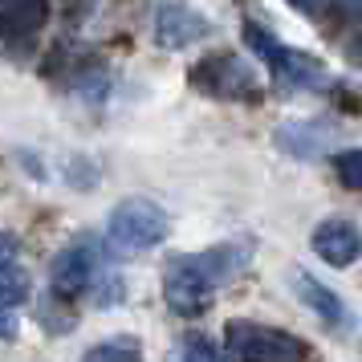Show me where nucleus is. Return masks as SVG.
Here are the masks:
<instances>
[{"mask_svg":"<svg viewBox=\"0 0 362 362\" xmlns=\"http://www.w3.org/2000/svg\"><path fill=\"white\" fill-rule=\"evenodd\" d=\"M4 257H17V240H13L8 232H0V261H4Z\"/></svg>","mask_w":362,"mask_h":362,"instance_id":"obj_17","label":"nucleus"},{"mask_svg":"<svg viewBox=\"0 0 362 362\" xmlns=\"http://www.w3.org/2000/svg\"><path fill=\"white\" fill-rule=\"evenodd\" d=\"M183 354H187V358H220V350H216L204 334H187V338H183Z\"/></svg>","mask_w":362,"mask_h":362,"instance_id":"obj_16","label":"nucleus"},{"mask_svg":"<svg viewBox=\"0 0 362 362\" xmlns=\"http://www.w3.org/2000/svg\"><path fill=\"white\" fill-rule=\"evenodd\" d=\"M167 232L171 220L155 199H122L106 220V240L122 252H151L167 240Z\"/></svg>","mask_w":362,"mask_h":362,"instance_id":"obj_2","label":"nucleus"},{"mask_svg":"<svg viewBox=\"0 0 362 362\" xmlns=\"http://www.w3.org/2000/svg\"><path fill=\"white\" fill-rule=\"evenodd\" d=\"M106 273V252H102L94 240H78V245H66L49 264V289L57 297H82L90 293V285Z\"/></svg>","mask_w":362,"mask_h":362,"instance_id":"obj_6","label":"nucleus"},{"mask_svg":"<svg viewBox=\"0 0 362 362\" xmlns=\"http://www.w3.org/2000/svg\"><path fill=\"white\" fill-rule=\"evenodd\" d=\"M86 358L90 362H134V358H143V342H139L134 334H115V338H106V342L90 346Z\"/></svg>","mask_w":362,"mask_h":362,"instance_id":"obj_13","label":"nucleus"},{"mask_svg":"<svg viewBox=\"0 0 362 362\" xmlns=\"http://www.w3.org/2000/svg\"><path fill=\"white\" fill-rule=\"evenodd\" d=\"M293 289H297V297L310 305L326 326H342L346 322V305H342V297L334 293V289H326L317 277H310V273H297L293 277Z\"/></svg>","mask_w":362,"mask_h":362,"instance_id":"obj_11","label":"nucleus"},{"mask_svg":"<svg viewBox=\"0 0 362 362\" xmlns=\"http://www.w3.org/2000/svg\"><path fill=\"white\" fill-rule=\"evenodd\" d=\"M224 358H252V362H293L305 358L310 346L293 338L289 329L277 326H261V322H228L224 329Z\"/></svg>","mask_w":362,"mask_h":362,"instance_id":"obj_3","label":"nucleus"},{"mask_svg":"<svg viewBox=\"0 0 362 362\" xmlns=\"http://www.w3.org/2000/svg\"><path fill=\"white\" fill-rule=\"evenodd\" d=\"M192 86L199 94H212L224 102H257L261 98V82L257 69L236 53H208L196 69H192Z\"/></svg>","mask_w":362,"mask_h":362,"instance_id":"obj_4","label":"nucleus"},{"mask_svg":"<svg viewBox=\"0 0 362 362\" xmlns=\"http://www.w3.org/2000/svg\"><path fill=\"white\" fill-rule=\"evenodd\" d=\"M163 297H167V310L171 313H180V317H204V313L212 310L216 289H208L204 281H196L187 269H180L175 261H167Z\"/></svg>","mask_w":362,"mask_h":362,"instance_id":"obj_9","label":"nucleus"},{"mask_svg":"<svg viewBox=\"0 0 362 362\" xmlns=\"http://www.w3.org/2000/svg\"><path fill=\"white\" fill-rule=\"evenodd\" d=\"M252 252H257V240H224V245H212L204 248V252H180V257H171V261L187 269L196 281H204L208 289H220V285H228L232 277H240L248 264H252Z\"/></svg>","mask_w":362,"mask_h":362,"instance_id":"obj_5","label":"nucleus"},{"mask_svg":"<svg viewBox=\"0 0 362 362\" xmlns=\"http://www.w3.org/2000/svg\"><path fill=\"white\" fill-rule=\"evenodd\" d=\"M245 41H248V49H252L264 66H269V74H273L277 82L297 86V90H322V86H326V66H322L317 57H310V53H297V49H289V45H281L277 33H269L264 25L245 21Z\"/></svg>","mask_w":362,"mask_h":362,"instance_id":"obj_1","label":"nucleus"},{"mask_svg":"<svg viewBox=\"0 0 362 362\" xmlns=\"http://www.w3.org/2000/svg\"><path fill=\"white\" fill-rule=\"evenodd\" d=\"M358 167H362V155L354 147L334 155V171H338L342 187H350V192H358V187H362V171H358Z\"/></svg>","mask_w":362,"mask_h":362,"instance_id":"obj_14","label":"nucleus"},{"mask_svg":"<svg viewBox=\"0 0 362 362\" xmlns=\"http://www.w3.org/2000/svg\"><path fill=\"white\" fill-rule=\"evenodd\" d=\"M21 329V305H8V301H0V338L4 342H13Z\"/></svg>","mask_w":362,"mask_h":362,"instance_id":"obj_15","label":"nucleus"},{"mask_svg":"<svg viewBox=\"0 0 362 362\" xmlns=\"http://www.w3.org/2000/svg\"><path fill=\"white\" fill-rule=\"evenodd\" d=\"M310 248L329 269H350V264L358 261V224L354 220H342V216L322 220L310 236Z\"/></svg>","mask_w":362,"mask_h":362,"instance_id":"obj_8","label":"nucleus"},{"mask_svg":"<svg viewBox=\"0 0 362 362\" xmlns=\"http://www.w3.org/2000/svg\"><path fill=\"white\" fill-rule=\"evenodd\" d=\"M45 21H49V0H8L0 29L4 37H33L45 29Z\"/></svg>","mask_w":362,"mask_h":362,"instance_id":"obj_12","label":"nucleus"},{"mask_svg":"<svg viewBox=\"0 0 362 362\" xmlns=\"http://www.w3.org/2000/svg\"><path fill=\"white\" fill-rule=\"evenodd\" d=\"M277 147L285 151V155L310 163V159H317V155L326 151V127L313 122V118H289V122L277 127Z\"/></svg>","mask_w":362,"mask_h":362,"instance_id":"obj_10","label":"nucleus"},{"mask_svg":"<svg viewBox=\"0 0 362 362\" xmlns=\"http://www.w3.org/2000/svg\"><path fill=\"white\" fill-rule=\"evenodd\" d=\"M212 21L199 17L192 4H183V0H163L159 4V13H155V41L163 45V49H187V45H196L204 37H212Z\"/></svg>","mask_w":362,"mask_h":362,"instance_id":"obj_7","label":"nucleus"}]
</instances>
